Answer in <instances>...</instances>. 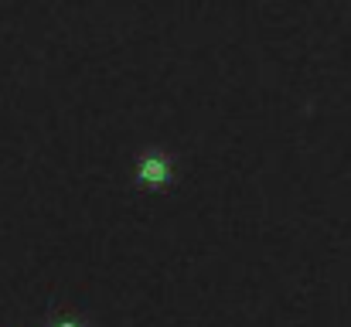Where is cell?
<instances>
[{"mask_svg": "<svg viewBox=\"0 0 351 327\" xmlns=\"http://www.w3.org/2000/svg\"><path fill=\"white\" fill-rule=\"evenodd\" d=\"M164 174H167V171H164L160 160H147V167H143V178H147V181H160Z\"/></svg>", "mask_w": 351, "mask_h": 327, "instance_id": "1", "label": "cell"}, {"mask_svg": "<svg viewBox=\"0 0 351 327\" xmlns=\"http://www.w3.org/2000/svg\"><path fill=\"white\" fill-rule=\"evenodd\" d=\"M65 327H69V324H65Z\"/></svg>", "mask_w": 351, "mask_h": 327, "instance_id": "2", "label": "cell"}]
</instances>
